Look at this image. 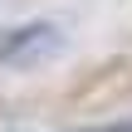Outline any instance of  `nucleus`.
<instances>
[{
    "label": "nucleus",
    "instance_id": "nucleus-1",
    "mask_svg": "<svg viewBox=\"0 0 132 132\" xmlns=\"http://www.w3.org/2000/svg\"><path fill=\"white\" fill-rule=\"evenodd\" d=\"M64 49V34H59V24H24V29H10L5 39H0V59L5 64H39V59H54Z\"/></svg>",
    "mask_w": 132,
    "mask_h": 132
},
{
    "label": "nucleus",
    "instance_id": "nucleus-2",
    "mask_svg": "<svg viewBox=\"0 0 132 132\" xmlns=\"http://www.w3.org/2000/svg\"><path fill=\"white\" fill-rule=\"evenodd\" d=\"M83 132H132V122H108V127H83Z\"/></svg>",
    "mask_w": 132,
    "mask_h": 132
}]
</instances>
